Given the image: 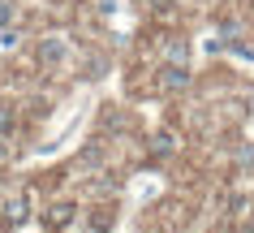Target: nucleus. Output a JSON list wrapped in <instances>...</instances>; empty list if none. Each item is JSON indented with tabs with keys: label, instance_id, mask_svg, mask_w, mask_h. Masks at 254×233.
Masks as SVG:
<instances>
[{
	"label": "nucleus",
	"instance_id": "nucleus-1",
	"mask_svg": "<svg viewBox=\"0 0 254 233\" xmlns=\"http://www.w3.org/2000/svg\"><path fill=\"white\" fill-rule=\"evenodd\" d=\"M73 216H78V203H52L48 207V212H43V229L48 233H61V229H69V225H73Z\"/></svg>",
	"mask_w": 254,
	"mask_h": 233
},
{
	"label": "nucleus",
	"instance_id": "nucleus-2",
	"mask_svg": "<svg viewBox=\"0 0 254 233\" xmlns=\"http://www.w3.org/2000/svg\"><path fill=\"white\" fill-rule=\"evenodd\" d=\"M65 56H69V43L61 39V35H48V39L39 43V61L43 65H61Z\"/></svg>",
	"mask_w": 254,
	"mask_h": 233
},
{
	"label": "nucleus",
	"instance_id": "nucleus-3",
	"mask_svg": "<svg viewBox=\"0 0 254 233\" xmlns=\"http://www.w3.org/2000/svg\"><path fill=\"white\" fill-rule=\"evenodd\" d=\"M164 65H190V43L173 35V39L164 43Z\"/></svg>",
	"mask_w": 254,
	"mask_h": 233
},
{
	"label": "nucleus",
	"instance_id": "nucleus-4",
	"mask_svg": "<svg viewBox=\"0 0 254 233\" xmlns=\"http://www.w3.org/2000/svg\"><path fill=\"white\" fill-rule=\"evenodd\" d=\"M190 86V65H164V91H186Z\"/></svg>",
	"mask_w": 254,
	"mask_h": 233
},
{
	"label": "nucleus",
	"instance_id": "nucleus-5",
	"mask_svg": "<svg viewBox=\"0 0 254 233\" xmlns=\"http://www.w3.org/2000/svg\"><path fill=\"white\" fill-rule=\"evenodd\" d=\"M26 216H30V199H26V194H17V199L4 203V225H22Z\"/></svg>",
	"mask_w": 254,
	"mask_h": 233
},
{
	"label": "nucleus",
	"instance_id": "nucleus-6",
	"mask_svg": "<svg viewBox=\"0 0 254 233\" xmlns=\"http://www.w3.org/2000/svg\"><path fill=\"white\" fill-rule=\"evenodd\" d=\"M13 125H17V117H13V108H9V104H0V143H4V138L13 134Z\"/></svg>",
	"mask_w": 254,
	"mask_h": 233
},
{
	"label": "nucleus",
	"instance_id": "nucleus-7",
	"mask_svg": "<svg viewBox=\"0 0 254 233\" xmlns=\"http://www.w3.org/2000/svg\"><path fill=\"white\" fill-rule=\"evenodd\" d=\"M173 147H177L173 134H155V138H151V155H168Z\"/></svg>",
	"mask_w": 254,
	"mask_h": 233
},
{
	"label": "nucleus",
	"instance_id": "nucleus-8",
	"mask_svg": "<svg viewBox=\"0 0 254 233\" xmlns=\"http://www.w3.org/2000/svg\"><path fill=\"white\" fill-rule=\"evenodd\" d=\"M9 22H13V4L0 0V30H9Z\"/></svg>",
	"mask_w": 254,
	"mask_h": 233
},
{
	"label": "nucleus",
	"instance_id": "nucleus-9",
	"mask_svg": "<svg viewBox=\"0 0 254 233\" xmlns=\"http://www.w3.org/2000/svg\"><path fill=\"white\" fill-rule=\"evenodd\" d=\"M237 168H254V147H241V155H237Z\"/></svg>",
	"mask_w": 254,
	"mask_h": 233
},
{
	"label": "nucleus",
	"instance_id": "nucleus-10",
	"mask_svg": "<svg viewBox=\"0 0 254 233\" xmlns=\"http://www.w3.org/2000/svg\"><path fill=\"white\" fill-rule=\"evenodd\" d=\"M17 39H22L17 30H0V43H4V48H17Z\"/></svg>",
	"mask_w": 254,
	"mask_h": 233
},
{
	"label": "nucleus",
	"instance_id": "nucleus-11",
	"mask_svg": "<svg viewBox=\"0 0 254 233\" xmlns=\"http://www.w3.org/2000/svg\"><path fill=\"white\" fill-rule=\"evenodd\" d=\"M4 160H9V147H4V143H0V164H4Z\"/></svg>",
	"mask_w": 254,
	"mask_h": 233
}]
</instances>
